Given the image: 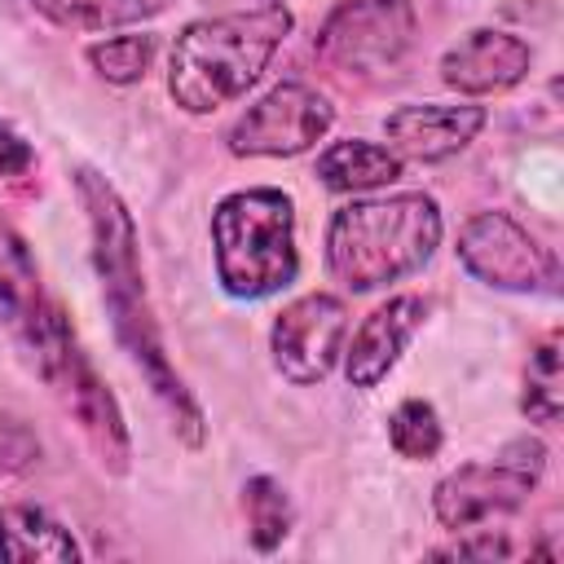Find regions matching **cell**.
Returning a JSON list of instances; mask_svg holds the SVG:
<instances>
[{
  "label": "cell",
  "instance_id": "obj_12",
  "mask_svg": "<svg viewBox=\"0 0 564 564\" xmlns=\"http://www.w3.org/2000/svg\"><path fill=\"white\" fill-rule=\"evenodd\" d=\"M423 317H427L423 295H388L379 308H370L361 317V326L344 339V357H339L344 379L361 392L379 388L397 370V361L410 348V339L419 335Z\"/></svg>",
  "mask_w": 564,
  "mask_h": 564
},
{
  "label": "cell",
  "instance_id": "obj_2",
  "mask_svg": "<svg viewBox=\"0 0 564 564\" xmlns=\"http://www.w3.org/2000/svg\"><path fill=\"white\" fill-rule=\"evenodd\" d=\"M291 26L295 18L278 0L185 22L167 48V97L185 115H212L238 101L286 44Z\"/></svg>",
  "mask_w": 564,
  "mask_h": 564
},
{
  "label": "cell",
  "instance_id": "obj_10",
  "mask_svg": "<svg viewBox=\"0 0 564 564\" xmlns=\"http://www.w3.org/2000/svg\"><path fill=\"white\" fill-rule=\"evenodd\" d=\"M344 339H348V304L330 291H308L291 300L269 326L273 370L295 388H313L339 366Z\"/></svg>",
  "mask_w": 564,
  "mask_h": 564
},
{
  "label": "cell",
  "instance_id": "obj_1",
  "mask_svg": "<svg viewBox=\"0 0 564 564\" xmlns=\"http://www.w3.org/2000/svg\"><path fill=\"white\" fill-rule=\"evenodd\" d=\"M75 194L79 207L88 216V242H93V269L101 278V300L115 326L119 348L128 352V361L141 370V379L150 383V392L159 397V405L172 419V432L198 449L207 436L203 423V405L194 401V392L185 388L181 370L172 366L150 295H145V273H141V238H137V220L128 212V203L119 198V189L97 172V167H75Z\"/></svg>",
  "mask_w": 564,
  "mask_h": 564
},
{
  "label": "cell",
  "instance_id": "obj_9",
  "mask_svg": "<svg viewBox=\"0 0 564 564\" xmlns=\"http://www.w3.org/2000/svg\"><path fill=\"white\" fill-rule=\"evenodd\" d=\"M458 264L494 286V291H555L560 264L555 256L511 216V212H476L458 229Z\"/></svg>",
  "mask_w": 564,
  "mask_h": 564
},
{
  "label": "cell",
  "instance_id": "obj_4",
  "mask_svg": "<svg viewBox=\"0 0 564 564\" xmlns=\"http://www.w3.org/2000/svg\"><path fill=\"white\" fill-rule=\"evenodd\" d=\"M216 282L234 300H269L300 278L295 203L278 185H247L212 207Z\"/></svg>",
  "mask_w": 564,
  "mask_h": 564
},
{
  "label": "cell",
  "instance_id": "obj_18",
  "mask_svg": "<svg viewBox=\"0 0 564 564\" xmlns=\"http://www.w3.org/2000/svg\"><path fill=\"white\" fill-rule=\"evenodd\" d=\"M242 516H247V538L260 555L278 551L286 538H291V524H295V507H291V494L282 480L273 476H251L242 485Z\"/></svg>",
  "mask_w": 564,
  "mask_h": 564
},
{
  "label": "cell",
  "instance_id": "obj_13",
  "mask_svg": "<svg viewBox=\"0 0 564 564\" xmlns=\"http://www.w3.org/2000/svg\"><path fill=\"white\" fill-rule=\"evenodd\" d=\"M533 70V48L498 26H476L441 53V79L463 97H498L524 84Z\"/></svg>",
  "mask_w": 564,
  "mask_h": 564
},
{
  "label": "cell",
  "instance_id": "obj_6",
  "mask_svg": "<svg viewBox=\"0 0 564 564\" xmlns=\"http://www.w3.org/2000/svg\"><path fill=\"white\" fill-rule=\"evenodd\" d=\"M542 471H546V445L538 436H516L494 458L445 471L432 489V516L441 520V529L454 533L485 524L494 516H511L529 502Z\"/></svg>",
  "mask_w": 564,
  "mask_h": 564
},
{
  "label": "cell",
  "instance_id": "obj_19",
  "mask_svg": "<svg viewBox=\"0 0 564 564\" xmlns=\"http://www.w3.org/2000/svg\"><path fill=\"white\" fill-rule=\"evenodd\" d=\"M388 445H392L397 458H405V463H427V458H436L441 445H445V423H441L436 405L423 401V397L397 401V410L388 414Z\"/></svg>",
  "mask_w": 564,
  "mask_h": 564
},
{
  "label": "cell",
  "instance_id": "obj_20",
  "mask_svg": "<svg viewBox=\"0 0 564 564\" xmlns=\"http://www.w3.org/2000/svg\"><path fill=\"white\" fill-rule=\"evenodd\" d=\"M154 53H159V40L150 31H128V35H106V40H93L84 48L88 66L106 79V84H141L154 66Z\"/></svg>",
  "mask_w": 564,
  "mask_h": 564
},
{
  "label": "cell",
  "instance_id": "obj_21",
  "mask_svg": "<svg viewBox=\"0 0 564 564\" xmlns=\"http://www.w3.org/2000/svg\"><path fill=\"white\" fill-rule=\"evenodd\" d=\"M427 555H432V560H507V555H516V551H511V542H507L502 533L471 524L467 538H454L449 546H436V551H427Z\"/></svg>",
  "mask_w": 564,
  "mask_h": 564
},
{
  "label": "cell",
  "instance_id": "obj_8",
  "mask_svg": "<svg viewBox=\"0 0 564 564\" xmlns=\"http://www.w3.org/2000/svg\"><path fill=\"white\" fill-rule=\"evenodd\" d=\"M330 123H335V106L322 88L282 79L229 123L225 145L238 159H295L313 150L330 132Z\"/></svg>",
  "mask_w": 564,
  "mask_h": 564
},
{
  "label": "cell",
  "instance_id": "obj_16",
  "mask_svg": "<svg viewBox=\"0 0 564 564\" xmlns=\"http://www.w3.org/2000/svg\"><path fill=\"white\" fill-rule=\"evenodd\" d=\"M26 4L62 31H115L159 18L172 0H26Z\"/></svg>",
  "mask_w": 564,
  "mask_h": 564
},
{
  "label": "cell",
  "instance_id": "obj_11",
  "mask_svg": "<svg viewBox=\"0 0 564 564\" xmlns=\"http://www.w3.org/2000/svg\"><path fill=\"white\" fill-rule=\"evenodd\" d=\"M485 123L489 110L476 101H410L383 119V137L401 163H445L463 154Z\"/></svg>",
  "mask_w": 564,
  "mask_h": 564
},
{
  "label": "cell",
  "instance_id": "obj_17",
  "mask_svg": "<svg viewBox=\"0 0 564 564\" xmlns=\"http://www.w3.org/2000/svg\"><path fill=\"white\" fill-rule=\"evenodd\" d=\"M520 410L529 423H560L564 410V366H560V330H546L524 361V388H520Z\"/></svg>",
  "mask_w": 564,
  "mask_h": 564
},
{
  "label": "cell",
  "instance_id": "obj_7",
  "mask_svg": "<svg viewBox=\"0 0 564 564\" xmlns=\"http://www.w3.org/2000/svg\"><path fill=\"white\" fill-rule=\"evenodd\" d=\"M414 44V9L410 0H339L322 31L317 57L352 79L392 70Z\"/></svg>",
  "mask_w": 564,
  "mask_h": 564
},
{
  "label": "cell",
  "instance_id": "obj_5",
  "mask_svg": "<svg viewBox=\"0 0 564 564\" xmlns=\"http://www.w3.org/2000/svg\"><path fill=\"white\" fill-rule=\"evenodd\" d=\"M0 326L40 383L79 348L66 308L48 295L35 251L9 216H0Z\"/></svg>",
  "mask_w": 564,
  "mask_h": 564
},
{
  "label": "cell",
  "instance_id": "obj_14",
  "mask_svg": "<svg viewBox=\"0 0 564 564\" xmlns=\"http://www.w3.org/2000/svg\"><path fill=\"white\" fill-rule=\"evenodd\" d=\"M75 533L35 502L0 507V564H75Z\"/></svg>",
  "mask_w": 564,
  "mask_h": 564
},
{
  "label": "cell",
  "instance_id": "obj_15",
  "mask_svg": "<svg viewBox=\"0 0 564 564\" xmlns=\"http://www.w3.org/2000/svg\"><path fill=\"white\" fill-rule=\"evenodd\" d=\"M401 159L379 145V141H366V137H344V141H330L322 154H317V181L335 194H375V189H388L397 176H401Z\"/></svg>",
  "mask_w": 564,
  "mask_h": 564
},
{
  "label": "cell",
  "instance_id": "obj_3",
  "mask_svg": "<svg viewBox=\"0 0 564 564\" xmlns=\"http://www.w3.org/2000/svg\"><path fill=\"white\" fill-rule=\"evenodd\" d=\"M445 220L432 194H352L326 225V269L348 291H383L419 273L441 247Z\"/></svg>",
  "mask_w": 564,
  "mask_h": 564
},
{
  "label": "cell",
  "instance_id": "obj_22",
  "mask_svg": "<svg viewBox=\"0 0 564 564\" xmlns=\"http://www.w3.org/2000/svg\"><path fill=\"white\" fill-rule=\"evenodd\" d=\"M31 163H35V150L18 132L0 128V176H22L31 172Z\"/></svg>",
  "mask_w": 564,
  "mask_h": 564
}]
</instances>
